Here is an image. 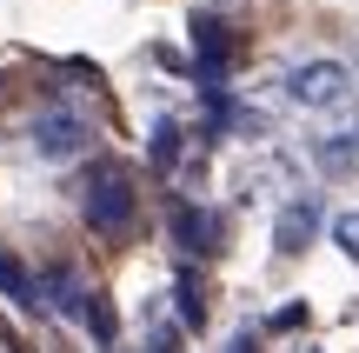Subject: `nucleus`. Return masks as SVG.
I'll return each instance as SVG.
<instances>
[{"mask_svg": "<svg viewBox=\"0 0 359 353\" xmlns=\"http://www.w3.org/2000/svg\"><path fill=\"white\" fill-rule=\"evenodd\" d=\"M280 93L299 107V114L346 120L353 114V67H339V60H299V67L280 74Z\"/></svg>", "mask_w": 359, "mask_h": 353, "instance_id": "1", "label": "nucleus"}, {"mask_svg": "<svg viewBox=\"0 0 359 353\" xmlns=\"http://www.w3.org/2000/svg\"><path fill=\"white\" fill-rule=\"evenodd\" d=\"M80 213H87V227L100 240H120L133 227V180L120 167H100L87 173V187H80Z\"/></svg>", "mask_w": 359, "mask_h": 353, "instance_id": "2", "label": "nucleus"}, {"mask_svg": "<svg viewBox=\"0 0 359 353\" xmlns=\"http://www.w3.org/2000/svg\"><path fill=\"white\" fill-rule=\"evenodd\" d=\"M87 140H93V127L80 114H67V107H53V114H40L34 120V147L47 160H74V154H87Z\"/></svg>", "mask_w": 359, "mask_h": 353, "instance_id": "3", "label": "nucleus"}, {"mask_svg": "<svg viewBox=\"0 0 359 353\" xmlns=\"http://www.w3.org/2000/svg\"><path fill=\"white\" fill-rule=\"evenodd\" d=\"M313 234H320V200H313V194L280 200V220H273V247H280V253H306V247H313Z\"/></svg>", "mask_w": 359, "mask_h": 353, "instance_id": "4", "label": "nucleus"}, {"mask_svg": "<svg viewBox=\"0 0 359 353\" xmlns=\"http://www.w3.org/2000/svg\"><path fill=\"white\" fill-rule=\"evenodd\" d=\"M173 240L187 253H219L226 234H219V213L213 207H187V200H180V207H173Z\"/></svg>", "mask_w": 359, "mask_h": 353, "instance_id": "5", "label": "nucleus"}, {"mask_svg": "<svg viewBox=\"0 0 359 353\" xmlns=\"http://www.w3.org/2000/svg\"><path fill=\"white\" fill-rule=\"evenodd\" d=\"M193 53H200V74L206 80H226V27L213 20V13H193Z\"/></svg>", "mask_w": 359, "mask_h": 353, "instance_id": "6", "label": "nucleus"}, {"mask_svg": "<svg viewBox=\"0 0 359 353\" xmlns=\"http://www.w3.org/2000/svg\"><path fill=\"white\" fill-rule=\"evenodd\" d=\"M87 300H93V293L80 287V274H53V280H47V300H40V307H53L60 320H87Z\"/></svg>", "mask_w": 359, "mask_h": 353, "instance_id": "7", "label": "nucleus"}, {"mask_svg": "<svg viewBox=\"0 0 359 353\" xmlns=\"http://www.w3.org/2000/svg\"><path fill=\"white\" fill-rule=\"evenodd\" d=\"M0 293H7L13 307H27V314H40V293H34V280H27V267L13 260L7 247H0Z\"/></svg>", "mask_w": 359, "mask_h": 353, "instance_id": "8", "label": "nucleus"}, {"mask_svg": "<svg viewBox=\"0 0 359 353\" xmlns=\"http://www.w3.org/2000/svg\"><path fill=\"white\" fill-rule=\"evenodd\" d=\"M147 154H154V167H160V173H173V167H180V154H187V127L160 120V127H154V140H147Z\"/></svg>", "mask_w": 359, "mask_h": 353, "instance_id": "9", "label": "nucleus"}, {"mask_svg": "<svg viewBox=\"0 0 359 353\" xmlns=\"http://www.w3.org/2000/svg\"><path fill=\"white\" fill-rule=\"evenodd\" d=\"M173 307H180V320H187V327H200V320H206V300H200V274H193V267H180V280H173Z\"/></svg>", "mask_w": 359, "mask_h": 353, "instance_id": "10", "label": "nucleus"}, {"mask_svg": "<svg viewBox=\"0 0 359 353\" xmlns=\"http://www.w3.org/2000/svg\"><path fill=\"white\" fill-rule=\"evenodd\" d=\"M333 247L346 253V260H359V207H346V213H333Z\"/></svg>", "mask_w": 359, "mask_h": 353, "instance_id": "11", "label": "nucleus"}, {"mask_svg": "<svg viewBox=\"0 0 359 353\" xmlns=\"http://www.w3.org/2000/svg\"><path fill=\"white\" fill-rule=\"evenodd\" d=\"M286 353H326L320 340H293V347H286Z\"/></svg>", "mask_w": 359, "mask_h": 353, "instance_id": "12", "label": "nucleus"}, {"mask_svg": "<svg viewBox=\"0 0 359 353\" xmlns=\"http://www.w3.org/2000/svg\"><path fill=\"white\" fill-rule=\"evenodd\" d=\"M226 353H253V333H240V340H233Z\"/></svg>", "mask_w": 359, "mask_h": 353, "instance_id": "13", "label": "nucleus"}]
</instances>
